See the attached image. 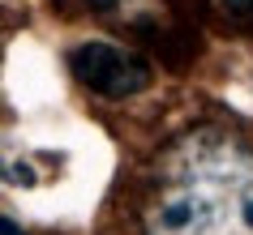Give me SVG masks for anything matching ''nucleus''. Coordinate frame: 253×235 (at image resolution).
Segmentation results:
<instances>
[{"mask_svg": "<svg viewBox=\"0 0 253 235\" xmlns=\"http://www.w3.org/2000/svg\"><path fill=\"white\" fill-rule=\"evenodd\" d=\"M142 222L146 235H253V150L219 129L172 141Z\"/></svg>", "mask_w": 253, "mask_h": 235, "instance_id": "nucleus-1", "label": "nucleus"}, {"mask_svg": "<svg viewBox=\"0 0 253 235\" xmlns=\"http://www.w3.org/2000/svg\"><path fill=\"white\" fill-rule=\"evenodd\" d=\"M0 231H4V235H26V231H22V227H17V218H9V214L0 218Z\"/></svg>", "mask_w": 253, "mask_h": 235, "instance_id": "nucleus-4", "label": "nucleus"}, {"mask_svg": "<svg viewBox=\"0 0 253 235\" xmlns=\"http://www.w3.org/2000/svg\"><path fill=\"white\" fill-rule=\"evenodd\" d=\"M69 73L99 99H133L150 86V65L137 52H125L107 39H86L69 52Z\"/></svg>", "mask_w": 253, "mask_h": 235, "instance_id": "nucleus-2", "label": "nucleus"}, {"mask_svg": "<svg viewBox=\"0 0 253 235\" xmlns=\"http://www.w3.org/2000/svg\"><path fill=\"white\" fill-rule=\"evenodd\" d=\"M116 4H120V0H90V9H99V13H112Z\"/></svg>", "mask_w": 253, "mask_h": 235, "instance_id": "nucleus-5", "label": "nucleus"}, {"mask_svg": "<svg viewBox=\"0 0 253 235\" xmlns=\"http://www.w3.org/2000/svg\"><path fill=\"white\" fill-rule=\"evenodd\" d=\"M223 4V13L232 17H253V0H219Z\"/></svg>", "mask_w": 253, "mask_h": 235, "instance_id": "nucleus-3", "label": "nucleus"}]
</instances>
